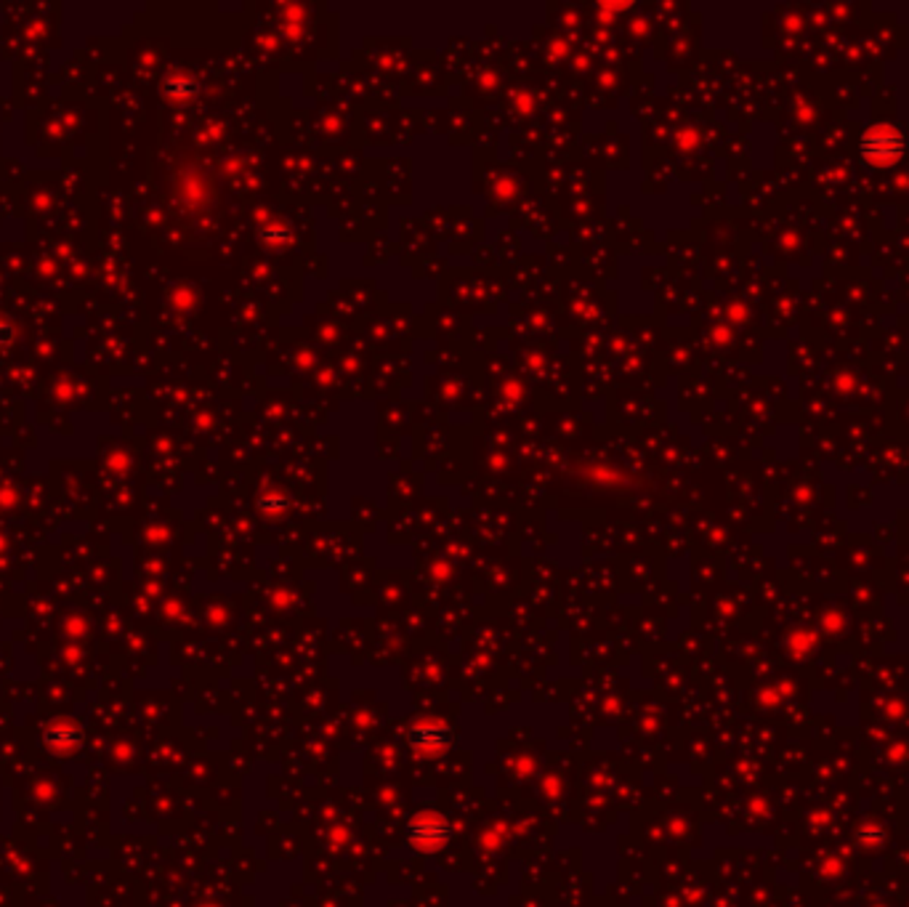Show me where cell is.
Instances as JSON below:
<instances>
[{
	"label": "cell",
	"mask_w": 909,
	"mask_h": 907,
	"mask_svg": "<svg viewBox=\"0 0 909 907\" xmlns=\"http://www.w3.org/2000/svg\"><path fill=\"white\" fill-rule=\"evenodd\" d=\"M901 152H904V136L893 128L877 126V128H869L861 139V155L867 163L888 165V163L898 160Z\"/></svg>",
	"instance_id": "obj_1"
},
{
	"label": "cell",
	"mask_w": 909,
	"mask_h": 907,
	"mask_svg": "<svg viewBox=\"0 0 909 907\" xmlns=\"http://www.w3.org/2000/svg\"><path fill=\"white\" fill-rule=\"evenodd\" d=\"M452 742V734L439 724H420L409 732V745L423 753H439Z\"/></svg>",
	"instance_id": "obj_2"
},
{
	"label": "cell",
	"mask_w": 909,
	"mask_h": 907,
	"mask_svg": "<svg viewBox=\"0 0 909 907\" xmlns=\"http://www.w3.org/2000/svg\"><path fill=\"white\" fill-rule=\"evenodd\" d=\"M412 838L417 846L423 849H436L447 841L449 835V825L441 819V817H420L412 827H409Z\"/></svg>",
	"instance_id": "obj_3"
}]
</instances>
